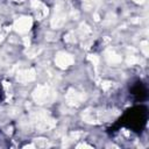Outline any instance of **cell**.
<instances>
[{"label":"cell","instance_id":"ac0fdd59","mask_svg":"<svg viewBox=\"0 0 149 149\" xmlns=\"http://www.w3.org/2000/svg\"><path fill=\"white\" fill-rule=\"evenodd\" d=\"M140 47H141V50H142L143 55L144 56H148V42L147 41H142L141 44H140Z\"/></svg>","mask_w":149,"mask_h":149},{"label":"cell","instance_id":"4fadbf2b","mask_svg":"<svg viewBox=\"0 0 149 149\" xmlns=\"http://www.w3.org/2000/svg\"><path fill=\"white\" fill-rule=\"evenodd\" d=\"M64 40H65V42H68V43H74V42H76V35H74V33H73V31H69V33L64 36Z\"/></svg>","mask_w":149,"mask_h":149},{"label":"cell","instance_id":"3957f363","mask_svg":"<svg viewBox=\"0 0 149 149\" xmlns=\"http://www.w3.org/2000/svg\"><path fill=\"white\" fill-rule=\"evenodd\" d=\"M65 99H66V104L69 106L78 107L79 105H81V102H84V100L86 99V95L84 92H79L71 87L68 90V92L65 94Z\"/></svg>","mask_w":149,"mask_h":149},{"label":"cell","instance_id":"7402d4cb","mask_svg":"<svg viewBox=\"0 0 149 149\" xmlns=\"http://www.w3.org/2000/svg\"><path fill=\"white\" fill-rule=\"evenodd\" d=\"M13 1H16V2H22V1H24V0H13Z\"/></svg>","mask_w":149,"mask_h":149},{"label":"cell","instance_id":"ba28073f","mask_svg":"<svg viewBox=\"0 0 149 149\" xmlns=\"http://www.w3.org/2000/svg\"><path fill=\"white\" fill-rule=\"evenodd\" d=\"M31 7L34 9V13H35V16L37 17V20L44 19L49 13L48 7L40 0H31Z\"/></svg>","mask_w":149,"mask_h":149},{"label":"cell","instance_id":"9a60e30c","mask_svg":"<svg viewBox=\"0 0 149 149\" xmlns=\"http://www.w3.org/2000/svg\"><path fill=\"white\" fill-rule=\"evenodd\" d=\"M113 86H114V83H113V81H109V80H104V81H101V88H102L104 91H108V90H111Z\"/></svg>","mask_w":149,"mask_h":149},{"label":"cell","instance_id":"277c9868","mask_svg":"<svg viewBox=\"0 0 149 149\" xmlns=\"http://www.w3.org/2000/svg\"><path fill=\"white\" fill-rule=\"evenodd\" d=\"M65 21H66V14H65L64 7H63L62 3H58L55 7V13H54V16L51 19L50 24L54 29H58V28L64 26Z\"/></svg>","mask_w":149,"mask_h":149},{"label":"cell","instance_id":"30bf717a","mask_svg":"<svg viewBox=\"0 0 149 149\" xmlns=\"http://www.w3.org/2000/svg\"><path fill=\"white\" fill-rule=\"evenodd\" d=\"M105 58H106V61L109 63V64H119L121 61H122V58H121V56L114 50V49H112V48H109V49H107L106 51H105Z\"/></svg>","mask_w":149,"mask_h":149},{"label":"cell","instance_id":"8992f818","mask_svg":"<svg viewBox=\"0 0 149 149\" xmlns=\"http://www.w3.org/2000/svg\"><path fill=\"white\" fill-rule=\"evenodd\" d=\"M33 26V20L31 17L29 16H22V17H19L17 20H15L14 22V29L20 33V34H24V33H28L29 29L31 28Z\"/></svg>","mask_w":149,"mask_h":149},{"label":"cell","instance_id":"7a4b0ae2","mask_svg":"<svg viewBox=\"0 0 149 149\" xmlns=\"http://www.w3.org/2000/svg\"><path fill=\"white\" fill-rule=\"evenodd\" d=\"M33 99L36 104L38 105H44V104H51L56 99V93L55 91L48 86V85H38L34 91H33Z\"/></svg>","mask_w":149,"mask_h":149},{"label":"cell","instance_id":"6da1fadb","mask_svg":"<svg viewBox=\"0 0 149 149\" xmlns=\"http://www.w3.org/2000/svg\"><path fill=\"white\" fill-rule=\"evenodd\" d=\"M81 118L86 123H94L95 125V123H100V122L109 120L111 118H113V113H112V111L87 108L83 112Z\"/></svg>","mask_w":149,"mask_h":149},{"label":"cell","instance_id":"44dd1931","mask_svg":"<svg viewBox=\"0 0 149 149\" xmlns=\"http://www.w3.org/2000/svg\"><path fill=\"white\" fill-rule=\"evenodd\" d=\"M134 2H136V3H143L144 2V0H133Z\"/></svg>","mask_w":149,"mask_h":149},{"label":"cell","instance_id":"5bb4252c","mask_svg":"<svg viewBox=\"0 0 149 149\" xmlns=\"http://www.w3.org/2000/svg\"><path fill=\"white\" fill-rule=\"evenodd\" d=\"M126 62H127V64H128V65H134V64L139 63V62H140V59H139L135 55H128V56H127Z\"/></svg>","mask_w":149,"mask_h":149},{"label":"cell","instance_id":"2e32d148","mask_svg":"<svg viewBox=\"0 0 149 149\" xmlns=\"http://www.w3.org/2000/svg\"><path fill=\"white\" fill-rule=\"evenodd\" d=\"M98 0H84V8L86 9V10H90L94 5H95V2H97Z\"/></svg>","mask_w":149,"mask_h":149},{"label":"cell","instance_id":"e0dca14e","mask_svg":"<svg viewBox=\"0 0 149 149\" xmlns=\"http://www.w3.org/2000/svg\"><path fill=\"white\" fill-rule=\"evenodd\" d=\"M80 136H83V133H80V132H73V133H71V134L69 135L68 140H70V141H73V140H78Z\"/></svg>","mask_w":149,"mask_h":149},{"label":"cell","instance_id":"5b68a950","mask_svg":"<svg viewBox=\"0 0 149 149\" xmlns=\"http://www.w3.org/2000/svg\"><path fill=\"white\" fill-rule=\"evenodd\" d=\"M73 63H74V58L72 57V55L68 52H58L55 57V64L59 69H66L71 66Z\"/></svg>","mask_w":149,"mask_h":149},{"label":"cell","instance_id":"9c48e42d","mask_svg":"<svg viewBox=\"0 0 149 149\" xmlns=\"http://www.w3.org/2000/svg\"><path fill=\"white\" fill-rule=\"evenodd\" d=\"M35 78H36V72H35L34 69H24V70H21V71L17 72V76H16V80L19 83H22V84L33 81Z\"/></svg>","mask_w":149,"mask_h":149},{"label":"cell","instance_id":"8fae6325","mask_svg":"<svg viewBox=\"0 0 149 149\" xmlns=\"http://www.w3.org/2000/svg\"><path fill=\"white\" fill-rule=\"evenodd\" d=\"M34 146H35V148H36V147H37V148H48V147L51 146V143H50L47 139H42V137H40V139H35V143H34Z\"/></svg>","mask_w":149,"mask_h":149},{"label":"cell","instance_id":"ffe728a7","mask_svg":"<svg viewBox=\"0 0 149 149\" xmlns=\"http://www.w3.org/2000/svg\"><path fill=\"white\" fill-rule=\"evenodd\" d=\"M77 148H92V147L90 144H87V143H80V144L77 146Z\"/></svg>","mask_w":149,"mask_h":149},{"label":"cell","instance_id":"d6986e66","mask_svg":"<svg viewBox=\"0 0 149 149\" xmlns=\"http://www.w3.org/2000/svg\"><path fill=\"white\" fill-rule=\"evenodd\" d=\"M88 59L92 62V64H93L94 66H97V65L99 64V57H98L97 55H90V56H88Z\"/></svg>","mask_w":149,"mask_h":149},{"label":"cell","instance_id":"7c38bea8","mask_svg":"<svg viewBox=\"0 0 149 149\" xmlns=\"http://www.w3.org/2000/svg\"><path fill=\"white\" fill-rule=\"evenodd\" d=\"M78 31H79V35L81 37H86L87 35L91 34V28L86 23H80V26L78 28Z\"/></svg>","mask_w":149,"mask_h":149},{"label":"cell","instance_id":"52a82bcc","mask_svg":"<svg viewBox=\"0 0 149 149\" xmlns=\"http://www.w3.org/2000/svg\"><path fill=\"white\" fill-rule=\"evenodd\" d=\"M34 126L38 130H41V132H47V130L52 129L56 126V120L54 118H51L49 114H47L45 116H43L42 119H40Z\"/></svg>","mask_w":149,"mask_h":149}]
</instances>
